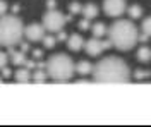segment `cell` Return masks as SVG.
I'll use <instances>...</instances> for the list:
<instances>
[{"label": "cell", "instance_id": "6da1fadb", "mask_svg": "<svg viewBox=\"0 0 151 127\" xmlns=\"http://www.w3.org/2000/svg\"><path fill=\"white\" fill-rule=\"evenodd\" d=\"M93 77L96 83H129L131 70L125 60L119 57H106L94 65Z\"/></svg>", "mask_w": 151, "mask_h": 127}, {"label": "cell", "instance_id": "ba28073f", "mask_svg": "<svg viewBox=\"0 0 151 127\" xmlns=\"http://www.w3.org/2000/svg\"><path fill=\"white\" fill-rule=\"evenodd\" d=\"M45 26L43 24H38V22H33L24 28V36L29 39V41H41L43 36H45Z\"/></svg>", "mask_w": 151, "mask_h": 127}, {"label": "cell", "instance_id": "83f0119b", "mask_svg": "<svg viewBox=\"0 0 151 127\" xmlns=\"http://www.w3.org/2000/svg\"><path fill=\"white\" fill-rule=\"evenodd\" d=\"M150 39V34H146V33H142V34H139V39L137 41H141V43H146Z\"/></svg>", "mask_w": 151, "mask_h": 127}, {"label": "cell", "instance_id": "30bf717a", "mask_svg": "<svg viewBox=\"0 0 151 127\" xmlns=\"http://www.w3.org/2000/svg\"><path fill=\"white\" fill-rule=\"evenodd\" d=\"M67 47L72 50V52H79V50L84 47V39L81 38L79 34H70L67 38Z\"/></svg>", "mask_w": 151, "mask_h": 127}, {"label": "cell", "instance_id": "8992f818", "mask_svg": "<svg viewBox=\"0 0 151 127\" xmlns=\"http://www.w3.org/2000/svg\"><path fill=\"white\" fill-rule=\"evenodd\" d=\"M112 47V41L110 39H101V38H96L93 36L91 39H88L84 43V48L88 52V55H91V57H98V55H101L106 48H110Z\"/></svg>", "mask_w": 151, "mask_h": 127}, {"label": "cell", "instance_id": "5b68a950", "mask_svg": "<svg viewBox=\"0 0 151 127\" xmlns=\"http://www.w3.org/2000/svg\"><path fill=\"white\" fill-rule=\"evenodd\" d=\"M67 21H69V16H64L62 12H58L57 9H50L43 16V26L50 33H58V31L65 26Z\"/></svg>", "mask_w": 151, "mask_h": 127}, {"label": "cell", "instance_id": "ac0fdd59", "mask_svg": "<svg viewBox=\"0 0 151 127\" xmlns=\"http://www.w3.org/2000/svg\"><path fill=\"white\" fill-rule=\"evenodd\" d=\"M129 16H131L132 19H139L142 16L141 5H137V4H136V5H131V7H129Z\"/></svg>", "mask_w": 151, "mask_h": 127}, {"label": "cell", "instance_id": "5bb4252c", "mask_svg": "<svg viewBox=\"0 0 151 127\" xmlns=\"http://www.w3.org/2000/svg\"><path fill=\"white\" fill-rule=\"evenodd\" d=\"M91 31H93V34L96 36V38H103L105 34L108 33L106 24H103V22H96V24H93V26H91Z\"/></svg>", "mask_w": 151, "mask_h": 127}, {"label": "cell", "instance_id": "9c48e42d", "mask_svg": "<svg viewBox=\"0 0 151 127\" xmlns=\"http://www.w3.org/2000/svg\"><path fill=\"white\" fill-rule=\"evenodd\" d=\"M9 59L12 60V64H16L19 67H24L26 65V52H22V50H14V47H10L9 48Z\"/></svg>", "mask_w": 151, "mask_h": 127}, {"label": "cell", "instance_id": "d6986e66", "mask_svg": "<svg viewBox=\"0 0 151 127\" xmlns=\"http://www.w3.org/2000/svg\"><path fill=\"white\" fill-rule=\"evenodd\" d=\"M151 76L150 70H136L134 72V77L137 79V81H142V79H148Z\"/></svg>", "mask_w": 151, "mask_h": 127}, {"label": "cell", "instance_id": "44dd1931", "mask_svg": "<svg viewBox=\"0 0 151 127\" xmlns=\"http://www.w3.org/2000/svg\"><path fill=\"white\" fill-rule=\"evenodd\" d=\"M69 12H72V14H81V12H83V5L77 4V2H74V4L69 5Z\"/></svg>", "mask_w": 151, "mask_h": 127}, {"label": "cell", "instance_id": "9a60e30c", "mask_svg": "<svg viewBox=\"0 0 151 127\" xmlns=\"http://www.w3.org/2000/svg\"><path fill=\"white\" fill-rule=\"evenodd\" d=\"M137 60L139 62H150L151 60V50L148 48V47H142V48H139V52H137Z\"/></svg>", "mask_w": 151, "mask_h": 127}, {"label": "cell", "instance_id": "484cf974", "mask_svg": "<svg viewBox=\"0 0 151 127\" xmlns=\"http://www.w3.org/2000/svg\"><path fill=\"white\" fill-rule=\"evenodd\" d=\"M67 38H69V36H67V34H65L62 29L57 33V41H64V39H67Z\"/></svg>", "mask_w": 151, "mask_h": 127}, {"label": "cell", "instance_id": "7402d4cb", "mask_svg": "<svg viewBox=\"0 0 151 127\" xmlns=\"http://www.w3.org/2000/svg\"><path fill=\"white\" fill-rule=\"evenodd\" d=\"M9 60H10V59H9V55H7L5 52H2V50H0V69H2V67H5Z\"/></svg>", "mask_w": 151, "mask_h": 127}, {"label": "cell", "instance_id": "277c9868", "mask_svg": "<svg viewBox=\"0 0 151 127\" xmlns=\"http://www.w3.org/2000/svg\"><path fill=\"white\" fill-rule=\"evenodd\" d=\"M47 72L48 77L57 81V83H65L74 76L76 65L72 59L65 53H55L47 60Z\"/></svg>", "mask_w": 151, "mask_h": 127}, {"label": "cell", "instance_id": "ffe728a7", "mask_svg": "<svg viewBox=\"0 0 151 127\" xmlns=\"http://www.w3.org/2000/svg\"><path fill=\"white\" fill-rule=\"evenodd\" d=\"M142 33H146V34H150L151 36V17H146V19L142 21Z\"/></svg>", "mask_w": 151, "mask_h": 127}, {"label": "cell", "instance_id": "f1b7e54d", "mask_svg": "<svg viewBox=\"0 0 151 127\" xmlns=\"http://www.w3.org/2000/svg\"><path fill=\"white\" fill-rule=\"evenodd\" d=\"M48 9H55V0H48Z\"/></svg>", "mask_w": 151, "mask_h": 127}, {"label": "cell", "instance_id": "8fae6325", "mask_svg": "<svg viewBox=\"0 0 151 127\" xmlns=\"http://www.w3.org/2000/svg\"><path fill=\"white\" fill-rule=\"evenodd\" d=\"M29 79H33V74L29 72L28 67H22V69H19V70H16V81L17 83L26 84V83H29Z\"/></svg>", "mask_w": 151, "mask_h": 127}, {"label": "cell", "instance_id": "e0dca14e", "mask_svg": "<svg viewBox=\"0 0 151 127\" xmlns=\"http://www.w3.org/2000/svg\"><path fill=\"white\" fill-rule=\"evenodd\" d=\"M41 41H43V47L50 50V48H53V47L57 45V36H52V34H45Z\"/></svg>", "mask_w": 151, "mask_h": 127}, {"label": "cell", "instance_id": "52a82bcc", "mask_svg": "<svg viewBox=\"0 0 151 127\" xmlns=\"http://www.w3.org/2000/svg\"><path fill=\"white\" fill-rule=\"evenodd\" d=\"M103 10L108 17H120L125 12V0H105Z\"/></svg>", "mask_w": 151, "mask_h": 127}, {"label": "cell", "instance_id": "603a6c76", "mask_svg": "<svg viewBox=\"0 0 151 127\" xmlns=\"http://www.w3.org/2000/svg\"><path fill=\"white\" fill-rule=\"evenodd\" d=\"M77 26H79V29H81V31H88L91 24H89V19H86V17H84L83 21H79V24H77Z\"/></svg>", "mask_w": 151, "mask_h": 127}, {"label": "cell", "instance_id": "4fadbf2b", "mask_svg": "<svg viewBox=\"0 0 151 127\" xmlns=\"http://www.w3.org/2000/svg\"><path fill=\"white\" fill-rule=\"evenodd\" d=\"M81 14L84 16L86 19H93V17L98 16V7H96L94 4H88V5L83 7V12H81Z\"/></svg>", "mask_w": 151, "mask_h": 127}, {"label": "cell", "instance_id": "4dcf8cb0", "mask_svg": "<svg viewBox=\"0 0 151 127\" xmlns=\"http://www.w3.org/2000/svg\"><path fill=\"white\" fill-rule=\"evenodd\" d=\"M0 83H4V79H2V77H0Z\"/></svg>", "mask_w": 151, "mask_h": 127}, {"label": "cell", "instance_id": "2e32d148", "mask_svg": "<svg viewBox=\"0 0 151 127\" xmlns=\"http://www.w3.org/2000/svg\"><path fill=\"white\" fill-rule=\"evenodd\" d=\"M47 77H48V72H45L43 69H38L36 72L33 74V83H45L47 81Z\"/></svg>", "mask_w": 151, "mask_h": 127}, {"label": "cell", "instance_id": "4316f807", "mask_svg": "<svg viewBox=\"0 0 151 127\" xmlns=\"http://www.w3.org/2000/svg\"><path fill=\"white\" fill-rule=\"evenodd\" d=\"M33 57H35V59H41V57H43V52H41L40 48L33 50Z\"/></svg>", "mask_w": 151, "mask_h": 127}, {"label": "cell", "instance_id": "7a4b0ae2", "mask_svg": "<svg viewBox=\"0 0 151 127\" xmlns=\"http://www.w3.org/2000/svg\"><path fill=\"white\" fill-rule=\"evenodd\" d=\"M108 36L112 41V47H115L117 50H131L134 48V45L139 39V33L137 28L134 26L132 21L119 19L112 24V28L108 29Z\"/></svg>", "mask_w": 151, "mask_h": 127}, {"label": "cell", "instance_id": "3957f363", "mask_svg": "<svg viewBox=\"0 0 151 127\" xmlns=\"http://www.w3.org/2000/svg\"><path fill=\"white\" fill-rule=\"evenodd\" d=\"M24 36V24L16 16H0V47L10 48L21 43Z\"/></svg>", "mask_w": 151, "mask_h": 127}, {"label": "cell", "instance_id": "d4e9b609", "mask_svg": "<svg viewBox=\"0 0 151 127\" xmlns=\"http://www.w3.org/2000/svg\"><path fill=\"white\" fill-rule=\"evenodd\" d=\"M0 70H2V77H4V79H9L10 76H12V72H10V69L7 67V65H5V67H2Z\"/></svg>", "mask_w": 151, "mask_h": 127}, {"label": "cell", "instance_id": "cb8c5ba5", "mask_svg": "<svg viewBox=\"0 0 151 127\" xmlns=\"http://www.w3.org/2000/svg\"><path fill=\"white\" fill-rule=\"evenodd\" d=\"M7 9H9L7 2L5 0H0V16H5L7 14Z\"/></svg>", "mask_w": 151, "mask_h": 127}, {"label": "cell", "instance_id": "7c38bea8", "mask_svg": "<svg viewBox=\"0 0 151 127\" xmlns=\"http://www.w3.org/2000/svg\"><path fill=\"white\" fill-rule=\"evenodd\" d=\"M93 69H94V65H91L88 60H81V62L76 65V72L81 74V76H88V74L93 72Z\"/></svg>", "mask_w": 151, "mask_h": 127}, {"label": "cell", "instance_id": "f546056e", "mask_svg": "<svg viewBox=\"0 0 151 127\" xmlns=\"http://www.w3.org/2000/svg\"><path fill=\"white\" fill-rule=\"evenodd\" d=\"M28 48H29V45H28V43H22V52H26Z\"/></svg>", "mask_w": 151, "mask_h": 127}]
</instances>
